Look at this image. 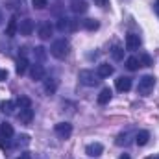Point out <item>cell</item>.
<instances>
[{"label":"cell","mask_w":159,"mask_h":159,"mask_svg":"<svg viewBox=\"0 0 159 159\" xmlns=\"http://www.w3.org/2000/svg\"><path fill=\"white\" fill-rule=\"evenodd\" d=\"M69 52H70V43L65 39V37L56 39L52 43V46H50V54L54 57H57V59H65L69 56Z\"/></svg>","instance_id":"6da1fadb"},{"label":"cell","mask_w":159,"mask_h":159,"mask_svg":"<svg viewBox=\"0 0 159 159\" xmlns=\"http://www.w3.org/2000/svg\"><path fill=\"white\" fill-rule=\"evenodd\" d=\"M156 87V78L154 76H143L137 83V93L143 94V96H148Z\"/></svg>","instance_id":"7a4b0ae2"},{"label":"cell","mask_w":159,"mask_h":159,"mask_svg":"<svg viewBox=\"0 0 159 159\" xmlns=\"http://www.w3.org/2000/svg\"><path fill=\"white\" fill-rule=\"evenodd\" d=\"M78 80H80V83H83L87 87H94V85H98L100 76L94 74V70H80Z\"/></svg>","instance_id":"3957f363"},{"label":"cell","mask_w":159,"mask_h":159,"mask_svg":"<svg viewBox=\"0 0 159 159\" xmlns=\"http://www.w3.org/2000/svg\"><path fill=\"white\" fill-rule=\"evenodd\" d=\"M78 28V20L74 19H67V17H61L57 20V30L59 32H74Z\"/></svg>","instance_id":"277c9868"},{"label":"cell","mask_w":159,"mask_h":159,"mask_svg":"<svg viewBox=\"0 0 159 159\" xmlns=\"http://www.w3.org/2000/svg\"><path fill=\"white\" fill-rule=\"evenodd\" d=\"M54 131H56V135H57L59 139H69L70 133H72V124H69V122H59V124H56Z\"/></svg>","instance_id":"5b68a950"},{"label":"cell","mask_w":159,"mask_h":159,"mask_svg":"<svg viewBox=\"0 0 159 159\" xmlns=\"http://www.w3.org/2000/svg\"><path fill=\"white\" fill-rule=\"evenodd\" d=\"M34 28H35V24H34V20H32V19H22V20L19 22V34H20V35H24V37L32 35Z\"/></svg>","instance_id":"8992f818"},{"label":"cell","mask_w":159,"mask_h":159,"mask_svg":"<svg viewBox=\"0 0 159 159\" xmlns=\"http://www.w3.org/2000/svg\"><path fill=\"white\" fill-rule=\"evenodd\" d=\"M37 34H39V37H41L43 41L50 39V37H52V34H54V26H52L48 20H44V22H41V24H39V28H37Z\"/></svg>","instance_id":"52a82bcc"},{"label":"cell","mask_w":159,"mask_h":159,"mask_svg":"<svg viewBox=\"0 0 159 159\" xmlns=\"http://www.w3.org/2000/svg\"><path fill=\"white\" fill-rule=\"evenodd\" d=\"M102 152H104V146L100 143H91L85 146V154L89 157H98V156H102Z\"/></svg>","instance_id":"ba28073f"},{"label":"cell","mask_w":159,"mask_h":159,"mask_svg":"<svg viewBox=\"0 0 159 159\" xmlns=\"http://www.w3.org/2000/svg\"><path fill=\"white\" fill-rule=\"evenodd\" d=\"M139 46H141V37L137 34L126 35V50H139Z\"/></svg>","instance_id":"9c48e42d"},{"label":"cell","mask_w":159,"mask_h":159,"mask_svg":"<svg viewBox=\"0 0 159 159\" xmlns=\"http://www.w3.org/2000/svg\"><path fill=\"white\" fill-rule=\"evenodd\" d=\"M113 72H115V69H113V65H109V63H100V65H98V70H96V74H98L100 78H109Z\"/></svg>","instance_id":"30bf717a"},{"label":"cell","mask_w":159,"mask_h":159,"mask_svg":"<svg viewBox=\"0 0 159 159\" xmlns=\"http://www.w3.org/2000/svg\"><path fill=\"white\" fill-rule=\"evenodd\" d=\"M30 76L32 80H35V81H39V80H44V67L43 65H32L30 67Z\"/></svg>","instance_id":"8fae6325"},{"label":"cell","mask_w":159,"mask_h":159,"mask_svg":"<svg viewBox=\"0 0 159 159\" xmlns=\"http://www.w3.org/2000/svg\"><path fill=\"white\" fill-rule=\"evenodd\" d=\"M117 91H120V93H126V91H129L131 89V78H128V76H120L119 80H117Z\"/></svg>","instance_id":"7c38bea8"},{"label":"cell","mask_w":159,"mask_h":159,"mask_svg":"<svg viewBox=\"0 0 159 159\" xmlns=\"http://www.w3.org/2000/svg\"><path fill=\"white\" fill-rule=\"evenodd\" d=\"M34 119V109L32 107H24V109H20V113H19V120L22 122V124H30Z\"/></svg>","instance_id":"4fadbf2b"},{"label":"cell","mask_w":159,"mask_h":159,"mask_svg":"<svg viewBox=\"0 0 159 159\" xmlns=\"http://www.w3.org/2000/svg\"><path fill=\"white\" fill-rule=\"evenodd\" d=\"M17 32H19V24H17V17L13 15V17L9 19V22H7V28H6V35H7V37H13Z\"/></svg>","instance_id":"5bb4252c"},{"label":"cell","mask_w":159,"mask_h":159,"mask_svg":"<svg viewBox=\"0 0 159 159\" xmlns=\"http://www.w3.org/2000/svg\"><path fill=\"white\" fill-rule=\"evenodd\" d=\"M15 70H17L19 76H22V74L28 70V59H26L24 56H20V57L17 59V63H15Z\"/></svg>","instance_id":"9a60e30c"},{"label":"cell","mask_w":159,"mask_h":159,"mask_svg":"<svg viewBox=\"0 0 159 159\" xmlns=\"http://www.w3.org/2000/svg\"><path fill=\"white\" fill-rule=\"evenodd\" d=\"M0 109H2V113H4V115H13V113H15V109H17V104H15L13 100H6V102H2V104H0Z\"/></svg>","instance_id":"2e32d148"},{"label":"cell","mask_w":159,"mask_h":159,"mask_svg":"<svg viewBox=\"0 0 159 159\" xmlns=\"http://www.w3.org/2000/svg\"><path fill=\"white\" fill-rule=\"evenodd\" d=\"M70 9H72L74 13H85V11L89 9V6H87L85 0H74V2L70 4Z\"/></svg>","instance_id":"e0dca14e"},{"label":"cell","mask_w":159,"mask_h":159,"mask_svg":"<svg viewBox=\"0 0 159 159\" xmlns=\"http://www.w3.org/2000/svg\"><path fill=\"white\" fill-rule=\"evenodd\" d=\"M0 137H2V139H9V137H13V126H11L9 122L0 124Z\"/></svg>","instance_id":"ac0fdd59"},{"label":"cell","mask_w":159,"mask_h":159,"mask_svg":"<svg viewBox=\"0 0 159 159\" xmlns=\"http://www.w3.org/2000/svg\"><path fill=\"white\" fill-rule=\"evenodd\" d=\"M111 96H113V93H111V89L109 87H106V89H102L100 91V94H98V104H107L109 100H111Z\"/></svg>","instance_id":"d6986e66"},{"label":"cell","mask_w":159,"mask_h":159,"mask_svg":"<svg viewBox=\"0 0 159 159\" xmlns=\"http://www.w3.org/2000/svg\"><path fill=\"white\" fill-rule=\"evenodd\" d=\"M148 141H150V133H148L146 129H141V131L135 135V143H137L139 146H144Z\"/></svg>","instance_id":"ffe728a7"},{"label":"cell","mask_w":159,"mask_h":159,"mask_svg":"<svg viewBox=\"0 0 159 159\" xmlns=\"http://www.w3.org/2000/svg\"><path fill=\"white\" fill-rule=\"evenodd\" d=\"M56 89H57V81L54 78H46L44 80V93H48V94H54L56 93Z\"/></svg>","instance_id":"44dd1931"},{"label":"cell","mask_w":159,"mask_h":159,"mask_svg":"<svg viewBox=\"0 0 159 159\" xmlns=\"http://www.w3.org/2000/svg\"><path fill=\"white\" fill-rule=\"evenodd\" d=\"M126 67H128L129 70H137V69L141 67V63H139V57H135V56L128 57V59H126Z\"/></svg>","instance_id":"7402d4cb"},{"label":"cell","mask_w":159,"mask_h":159,"mask_svg":"<svg viewBox=\"0 0 159 159\" xmlns=\"http://www.w3.org/2000/svg\"><path fill=\"white\" fill-rule=\"evenodd\" d=\"M15 104H17L20 109H24V107H32V100H30L28 96H19Z\"/></svg>","instance_id":"603a6c76"},{"label":"cell","mask_w":159,"mask_h":159,"mask_svg":"<svg viewBox=\"0 0 159 159\" xmlns=\"http://www.w3.org/2000/svg\"><path fill=\"white\" fill-rule=\"evenodd\" d=\"M111 56H113V59H115V61H120V59H124V50H122L120 46H113Z\"/></svg>","instance_id":"cb8c5ba5"},{"label":"cell","mask_w":159,"mask_h":159,"mask_svg":"<svg viewBox=\"0 0 159 159\" xmlns=\"http://www.w3.org/2000/svg\"><path fill=\"white\" fill-rule=\"evenodd\" d=\"M139 63H141V67H150L152 65V57L148 54H141L139 56Z\"/></svg>","instance_id":"d4e9b609"},{"label":"cell","mask_w":159,"mask_h":159,"mask_svg":"<svg viewBox=\"0 0 159 159\" xmlns=\"http://www.w3.org/2000/svg\"><path fill=\"white\" fill-rule=\"evenodd\" d=\"M83 26H85L87 30H98V22H96L94 19H87V20H83Z\"/></svg>","instance_id":"484cf974"},{"label":"cell","mask_w":159,"mask_h":159,"mask_svg":"<svg viewBox=\"0 0 159 159\" xmlns=\"http://www.w3.org/2000/svg\"><path fill=\"white\" fill-rule=\"evenodd\" d=\"M32 6H34L35 9H44L48 4H46V0H32Z\"/></svg>","instance_id":"4316f807"},{"label":"cell","mask_w":159,"mask_h":159,"mask_svg":"<svg viewBox=\"0 0 159 159\" xmlns=\"http://www.w3.org/2000/svg\"><path fill=\"white\" fill-rule=\"evenodd\" d=\"M129 141H128V133H120L119 135V139H117V144L119 146H126Z\"/></svg>","instance_id":"83f0119b"},{"label":"cell","mask_w":159,"mask_h":159,"mask_svg":"<svg viewBox=\"0 0 159 159\" xmlns=\"http://www.w3.org/2000/svg\"><path fill=\"white\" fill-rule=\"evenodd\" d=\"M34 56L39 57V59H44V56H46V54H44V48H43V46H37V48L34 50Z\"/></svg>","instance_id":"f1b7e54d"},{"label":"cell","mask_w":159,"mask_h":159,"mask_svg":"<svg viewBox=\"0 0 159 159\" xmlns=\"http://www.w3.org/2000/svg\"><path fill=\"white\" fill-rule=\"evenodd\" d=\"M94 4L100 6V7H106V6H107V0H94Z\"/></svg>","instance_id":"f546056e"},{"label":"cell","mask_w":159,"mask_h":159,"mask_svg":"<svg viewBox=\"0 0 159 159\" xmlns=\"http://www.w3.org/2000/svg\"><path fill=\"white\" fill-rule=\"evenodd\" d=\"M6 78H7V70H4V69H0V81H4Z\"/></svg>","instance_id":"4dcf8cb0"},{"label":"cell","mask_w":159,"mask_h":159,"mask_svg":"<svg viewBox=\"0 0 159 159\" xmlns=\"http://www.w3.org/2000/svg\"><path fill=\"white\" fill-rule=\"evenodd\" d=\"M154 9H156V13L159 15V0H156V4H154Z\"/></svg>","instance_id":"1f68e13d"},{"label":"cell","mask_w":159,"mask_h":159,"mask_svg":"<svg viewBox=\"0 0 159 159\" xmlns=\"http://www.w3.org/2000/svg\"><path fill=\"white\" fill-rule=\"evenodd\" d=\"M120 159H131V157H129L128 154H122V156H120Z\"/></svg>","instance_id":"d6a6232c"},{"label":"cell","mask_w":159,"mask_h":159,"mask_svg":"<svg viewBox=\"0 0 159 159\" xmlns=\"http://www.w3.org/2000/svg\"><path fill=\"white\" fill-rule=\"evenodd\" d=\"M19 159H30V156H26V154H24V156H20Z\"/></svg>","instance_id":"836d02e7"},{"label":"cell","mask_w":159,"mask_h":159,"mask_svg":"<svg viewBox=\"0 0 159 159\" xmlns=\"http://www.w3.org/2000/svg\"><path fill=\"white\" fill-rule=\"evenodd\" d=\"M0 22H2V13H0Z\"/></svg>","instance_id":"e575fe53"},{"label":"cell","mask_w":159,"mask_h":159,"mask_svg":"<svg viewBox=\"0 0 159 159\" xmlns=\"http://www.w3.org/2000/svg\"><path fill=\"white\" fill-rule=\"evenodd\" d=\"M148 159H159V157H148Z\"/></svg>","instance_id":"d590c367"}]
</instances>
